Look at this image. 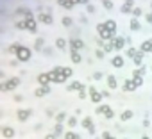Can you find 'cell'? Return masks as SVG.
I'll return each instance as SVG.
<instances>
[{
	"mask_svg": "<svg viewBox=\"0 0 152 139\" xmlns=\"http://www.w3.org/2000/svg\"><path fill=\"white\" fill-rule=\"evenodd\" d=\"M47 75L50 82H65L72 75V68H56L52 71H48Z\"/></svg>",
	"mask_w": 152,
	"mask_h": 139,
	"instance_id": "6da1fadb",
	"label": "cell"
},
{
	"mask_svg": "<svg viewBox=\"0 0 152 139\" xmlns=\"http://www.w3.org/2000/svg\"><path fill=\"white\" fill-rule=\"evenodd\" d=\"M97 32L100 34V39H102V41H104V39H107V41H109V39H113V36H115V34H111V32H107V29L104 27V23L97 25Z\"/></svg>",
	"mask_w": 152,
	"mask_h": 139,
	"instance_id": "7a4b0ae2",
	"label": "cell"
},
{
	"mask_svg": "<svg viewBox=\"0 0 152 139\" xmlns=\"http://www.w3.org/2000/svg\"><path fill=\"white\" fill-rule=\"evenodd\" d=\"M97 112L98 114H104L107 120H111V118H115V112H113V109H111L109 105H100L98 109H97Z\"/></svg>",
	"mask_w": 152,
	"mask_h": 139,
	"instance_id": "3957f363",
	"label": "cell"
},
{
	"mask_svg": "<svg viewBox=\"0 0 152 139\" xmlns=\"http://www.w3.org/2000/svg\"><path fill=\"white\" fill-rule=\"evenodd\" d=\"M16 55H18L20 61H29V59H30V50L25 48V47H20L18 52H16Z\"/></svg>",
	"mask_w": 152,
	"mask_h": 139,
	"instance_id": "277c9868",
	"label": "cell"
},
{
	"mask_svg": "<svg viewBox=\"0 0 152 139\" xmlns=\"http://www.w3.org/2000/svg\"><path fill=\"white\" fill-rule=\"evenodd\" d=\"M89 94H91V102H95V103H98L100 100H102V94H100L95 88H89Z\"/></svg>",
	"mask_w": 152,
	"mask_h": 139,
	"instance_id": "5b68a950",
	"label": "cell"
},
{
	"mask_svg": "<svg viewBox=\"0 0 152 139\" xmlns=\"http://www.w3.org/2000/svg\"><path fill=\"white\" fill-rule=\"evenodd\" d=\"M18 79H13V80H9V82H4V84H0V89H13L18 86Z\"/></svg>",
	"mask_w": 152,
	"mask_h": 139,
	"instance_id": "8992f818",
	"label": "cell"
},
{
	"mask_svg": "<svg viewBox=\"0 0 152 139\" xmlns=\"http://www.w3.org/2000/svg\"><path fill=\"white\" fill-rule=\"evenodd\" d=\"M111 43H113V48L120 50L122 47L125 45V38H115V39H111Z\"/></svg>",
	"mask_w": 152,
	"mask_h": 139,
	"instance_id": "52a82bcc",
	"label": "cell"
},
{
	"mask_svg": "<svg viewBox=\"0 0 152 139\" xmlns=\"http://www.w3.org/2000/svg\"><path fill=\"white\" fill-rule=\"evenodd\" d=\"M141 52H143V53L152 52V39H145L143 43H141Z\"/></svg>",
	"mask_w": 152,
	"mask_h": 139,
	"instance_id": "ba28073f",
	"label": "cell"
},
{
	"mask_svg": "<svg viewBox=\"0 0 152 139\" xmlns=\"http://www.w3.org/2000/svg\"><path fill=\"white\" fill-rule=\"evenodd\" d=\"M23 25H25V29H27V30L36 32V21H34L32 18H27V21H23Z\"/></svg>",
	"mask_w": 152,
	"mask_h": 139,
	"instance_id": "9c48e42d",
	"label": "cell"
},
{
	"mask_svg": "<svg viewBox=\"0 0 152 139\" xmlns=\"http://www.w3.org/2000/svg\"><path fill=\"white\" fill-rule=\"evenodd\" d=\"M104 27L107 29V32H111V34H115V30H116V23H115V20H107Z\"/></svg>",
	"mask_w": 152,
	"mask_h": 139,
	"instance_id": "30bf717a",
	"label": "cell"
},
{
	"mask_svg": "<svg viewBox=\"0 0 152 139\" xmlns=\"http://www.w3.org/2000/svg\"><path fill=\"white\" fill-rule=\"evenodd\" d=\"M70 47H72V50H79V48L84 47V43L80 39H70Z\"/></svg>",
	"mask_w": 152,
	"mask_h": 139,
	"instance_id": "8fae6325",
	"label": "cell"
},
{
	"mask_svg": "<svg viewBox=\"0 0 152 139\" xmlns=\"http://www.w3.org/2000/svg\"><path fill=\"white\" fill-rule=\"evenodd\" d=\"M111 62H113L115 68H122V66H124V57H122V55H115Z\"/></svg>",
	"mask_w": 152,
	"mask_h": 139,
	"instance_id": "7c38bea8",
	"label": "cell"
},
{
	"mask_svg": "<svg viewBox=\"0 0 152 139\" xmlns=\"http://www.w3.org/2000/svg\"><path fill=\"white\" fill-rule=\"evenodd\" d=\"M83 127L84 128H88V130L93 134L95 132V128H93V123H91V118H84V121H83Z\"/></svg>",
	"mask_w": 152,
	"mask_h": 139,
	"instance_id": "4fadbf2b",
	"label": "cell"
},
{
	"mask_svg": "<svg viewBox=\"0 0 152 139\" xmlns=\"http://www.w3.org/2000/svg\"><path fill=\"white\" fill-rule=\"evenodd\" d=\"M133 4H134V0H125L124 7H122V13H131V7H133Z\"/></svg>",
	"mask_w": 152,
	"mask_h": 139,
	"instance_id": "5bb4252c",
	"label": "cell"
},
{
	"mask_svg": "<svg viewBox=\"0 0 152 139\" xmlns=\"http://www.w3.org/2000/svg\"><path fill=\"white\" fill-rule=\"evenodd\" d=\"M134 89H136V86H134L133 80H127V82L124 84V91H134Z\"/></svg>",
	"mask_w": 152,
	"mask_h": 139,
	"instance_id": "9a60e30c",
	"label": "cell"
},
{
	"mask_svg": "<svg viewBox=\"0 0 152 139\" xmlns=\"http://www.w3.org/2000/svg\"><path fill=\"white\" fill-rule=\"evenodd\" d=\"M107 86L111 89H116V79L113 77V75H109V77H107Z\"/></svg>",
	"mask_w": 152,
	"mask_h": 139,
	"instance_id": "2e32d148",
	"label": "cell"
},
{
	"mask_svg": "<svg viewBox=\"0 0 152 139\" xmlns=\"http://www.w3.org/2000/svg\"><path fill=\"white\" fill-rule=\"evenodd\" d=\"M68 89H70V91H72V89H79V91H80V89H84V86L80 84V82H72V84L68 86Z\"/></svg>",
	"mask_w": 152,
	"mask_h": 139,
	"instance_id": "e0dca14e",
	"label": "cell"
},
{
	"mask_svg": "<svg viewBox=\"0 0 152 139\" xmlns=\"http://www.w3.org/2000/svg\"><path fill=\"white\" fill-rule=\"evenodd\" d=\"M38 80H39V84H43V86H47L50 80H48V75L47 73H41V75H39V77H38Z\"/></svg>",
	"mask_w": 152,
	"mask_h": 139,
	"instance_id": "ac0fdd59",
	"label": "cell"
},
{
	"mask_svg": "<svg viewBox=\"0 0 152 139\" xmlns=\"http://www.w3.org/2000/svg\"><path fill=\"white\" fill-rule=\"evenodd\" d=\"M38 18L41 20L43 23H50V21H52V18H50V14H47V13H41V14H39Z\"/></svg>",
	"mask_w": 152,
	"mask_h": 139,
	"instance_id": "d6986e66",
	"label": "cell"
},
{
	"mask_svg": "<svg viewBox=\"0 0 152 139\" xmlns=\"http://www.w3.org/2000/svg\"><path fill=\"white\" fill-rule=\"evenodd\" d=\"M120 118H122V121H127V120H131V118H133V111H124Z\"/></svg>",
	"mask_w": 152,
	"mask_h": 139,
	"instance_id": "ffe728a7",
	"label": "cell"
},
{
	"mask_svg": "<svg viewBox=\"0 0 152 139\" xmlns=\"http://www.w3.org/2000/svg\"><path fill=\"white\" fill-rule=\"evenodd\" d=\"M70 57H72V61H74V62H80V53H79L77 50H72Z\"/></svg>",
	"mask_w": 152,
	"mask_h": 139,
	"instance_id": "44dd1931",
	"label": "cell"
},
{
	"mask_svg": "<svg viewBox=\"0 0 152 139\" xmlns=\"http://www.w3.org/2000/svg\"><path fill=\"white\" fill-rule=\"evenodd\" d=\"M133 59H134V62L140 66V64H141V61H143V52H136V55H134Z\"/></svg>",
	"mask_w": 152,
	"mask_h": 139,
	"instance_id": "7402d4cb",
	"label": "cell"
},
{
	"mask_svg": "<svg viewBox=\"0 0 152 139\" xmlns=\"http://www.w3.org/2000/svg\"><path fill=\"white\" fill-rule=\"evenodd\" d=\"M47 93H48V88H47V86H43V88L36 89V96H41V94H47Z\"/></svg>",
	"mask_w": 152,
	"mask_h": 139,
	"instance_id": "603a6c76",
	"label": "cell"
},
{
	"mask_svg": "<svg viewBox=\"0 0 152 139\" xmlns=\"http://www.w3.org/2000/svg\"><path fill=\"white\" fill-rule=\"evenodd\" d=\"M143 75H145V70L143 68H138V70L133 71V77H143Z\"/></svg>",
	"mask_w": 152,
	"mask_h": 139,
	"instance_id": "cb8c5ba5",
	"label": "cell"
},
{
	"mask_svg": "<svg viewBox=\"0 0 152 139\" xmlns=\"http://www.w3.org/2000/svg\"><path fill=\"white\" fill-rule=\"evenodd\" d=\"M2 132H4V136H6V137H13V136H14V132H13V128H11V127H7V128H4Z\"/></svg>",
	"mask_w": 152,
	"mask_h": 139,
	"instance_id": "d4e9b609",
	"label": "cell"
},
{
	"mask_svg": "<svg viewBox=\"0 0 152 139\" xmlns=\"http://www.w3.org/2000/svg\"><path fill=\"white\" fill-rule=\"evenodd\" d=\"M131 29H133V30H138V29H140V21H138L136 18L131 20Z\"/></svg>",
	"mask_w": 152,
	"mask_h": 139,
	"instance_id": "484cf974",
	"label": "cell"
},
{
	"mask_svg": "<svg viewBox=\"0 0 152 139\" xmlns=\"http://www.w3.org/2000/svg\"><path fill=\"white\" fill-rule=\"evenodd\" d=\"M133 82H134L136 88H140V86L143 84V77H133Z\"/></svg>",
	"mask_w": 152,
	"mask_h": 139,
	"instance_id": "4316f807",
	"label": "cell"
},
{
	"mask_svg": "<svg viewBox=\"0 0 152 139\" xmlns=\"http://www.w3.org/2000/svg\"><path fill=\"white\" fill-rule=\"evenodd\" d=\"M29 114H30L29 111H20V112H18V118H20V120H27Z\"/></svg>",
	"mask_w": 152,
	"mask_h": 139,
	"instance_id": "83f0119b",
	"label": "cell"
},
{
	"mask_svg": "<svg viewBox=\"0 0 152 139\" xmlns=\"http://www.w3.org/2000/svg\"><path fill=\"white\" fill-rule=\"evenodd\" d=\"M65 137H66V139H79V136H77V134H74V132H66V134H65Z\"/></svg>",
	"mask_w": 152,
	"mask_h": 139,
	"instance_id": "f1b7e54d",
	"label": "cell"
},
{
	"mask_svg": "<svg viewBox=\"0 0 152 139\" xmlns=\"http://www.w3.org/2000/svg\"><path fill=\"white\" fill-rule=\"evenodd\" d=\"M56 45H57V48H65V47H66V43H65V39H57V41H56Z\"/></svg>",
	"mask_w": 152,
	"mask_h": 139,
	"instance_id": "f546056e",
	"label": "cell"
},
{
	"mask_svg": "<svg viewBox=\"0 0 152 139\" xmlns=\"http://www.w3.org/2000/svg\"><path fill=\"white\" fill-rule=\"evenodd\" d=\"M136 52H138L136 48H133V47H131V48L127 50V55H129V57H134V55H136Z\"/></svg>",
	"mask_w": 152,
	"mask_h": 139,
	"instance_id": "4dcf8cb0",
	"label": "cell"
},
{
	"mask_svg": "<svg viewBox=\"0 0 152 139\" xmlns=\"http://www.w3.org/2000/svg\"><path fill=\"white\" fill-rule=\"evenodd\" d=\"M131 13H133V14H134V16H140V14H141V13H143V11H141V9H140V7H134V9H131Z\"/></svg>",
	"mask_w": 152,
	"mask_h": 139,
	"instance_id": "1f68e13d",
	"label": "cell"
},
{
	"mask_svg": "<svg viewBox=\"0 0 152 139\" xmlns=\"http://www.w3.org/2000/svg\"><path fill=\"white\" fill-rule=\"evenodd\" d=\"M63 25H66V27H70V25H72V18H63Z\"/></svg>",
	"mask_w": 152,
	"mask_h": 139,
	"instance_id": "d6a6232c",
	"label": "cell"
},
{
	"mask_svg": "<svg viewBox=\"0 0 152 139\" xmlns=\"http://www.w3.org/2000/svg\"><path fill=\"white\" fill-rule=\"evenodd\" d=\"M102 47H104V50L111 52V50H113V43H111V39H109V43H107V45H102Z\"/></svg>",
	"mask_w": 152,
	"mask_h": 139,
	"instance_id": "836d02e7",
	"label": "cell"
},
{
	"mask_svg": "<svg viewBox=\"0 0 152 139\" xmlns=\"http://www.w3.org/2000/svg\"><path fill=\"white\" fill-rule=\"evenodd\" d=\"M104 7H106V9H113V2H109V0H104Z\"/></svg>",
	"mask_w": 152,
	"mask_h": 139,
	"instance_id": "e575fe53",
	"label": "cell"
},
{
	"mask_svg": "<svg viewBox=\"0 0 152 139\" xmlns=\"http://www.w3.org/2000/svg\"><path fill=\"white\" fill-rule=\"evenodd\" d=\"M68 125H70V127H75V125H77V120H75V118H70V120H68Z\"/></svg>",
	"mask_w": 152,
	"mask_h": 139,
	"instance_id": "d590c367",
	"label": "cell"
},
{
	"mask_svg": "<svg viewBox=\"0 0 152 139\" xmlns=\"http://www.w3.org/2000/svg\"><path fill=\"white\" fill-rule=\"evenodd\" d=\"M18 48H20V45H18V43H14V45L9 48V52H18Z\"/></svg>",
	"mask_w": 152,
	"mask_h": 139,
	"instance_id": "8d00e7d4",
	"label": "cell"
},
{
	"mask_svg": "<svg viewBox=\"0 0 152 139\" xmlns=\"http://www.w3.org/2000/svg\"><path fill=\"white\" fill-rule=\"evenodd\" d=\"M102 139H115V137L111 136L109 132H104V134H102Z\"/></svg>",
	"mask_w": 152,
	"mask_h": 139,
	"instance_id": "74e56055",
	"label": "cell"
},
{
	"mask_svg": "<svg viewBox=\"0 0 152 139\" xmlns=\"http://www.w3.org/2000/svg\"><path fill=\"white\" fill-rule=\"evenodd\" d=\"M97 57L102 59V57H104V52H102V50H97Z\"/></svg>",
	"mask_w": 152,
	"mask_h": 139,
	"instance_id": "f35d334b",
	"label": "cell"
},
{
	"mask_svg": "<svg viewBox=\"0 0 152 139\" xmlns=\"http://www.w3.org/2000/svg\"><path fill=\"white\" fill-rule=\"evenodd\" d=\"M41 45H43V41H41V39H38V43H36V48H41Z\"/></svg>",
	"mask_w": 152,
	"mask_h": 139,
	"instance_id": "ab89813d",
	"label": "cell"
},
{
	"mask_svg": "<svg viewBox=\"0 0 152 139\" xmlns=\"http://www.w3.org/2000/svg\"><path fill=\"white\" fill-rule=\"evenodd\" d=\"M79 96H80V98H86V93H84V89H80V93H79Z\"/></svg>",
	"mask_w": 152,
	"mask_h": 139,
	"instance_id": "60d3db41",
	"label": "cell"
},
{
	"mask_svg": "<svg viewBox=\"0 0 152 139\" xmlns=\"http://www.w3.org/2000/svg\"><path fill=\"white\" fill-rule=\"evenodd\" d=\"M147 20L150 21V23H152V13H150V14H147Z\"/></svg>",
	"mask_w": 152,
	"mask_h": 139,
	"instance_id": "b9f144b4",
	"label": "cell"
},
{
	"mask_svg": "<svg viewBox=\"0 0 152 139\" xmlns=\"http://www.w3.org/2000/svg\"><path fill=\"white\" fill-rule=\"evenodd\" d=\"M47 139H56V136H52V134H50V136H47Z\"/></svg>",
	"mask_w": 152,
	"mask_h": 139,
	"instance_id": "7bdbcfd3",
	"label": "cell"
},
{
	"mask_svg": "<svg viewBox=\"0 0 152 139\" xmlns=\"http://www.w3.org/2000/svg\"><path fill=\"white\" fill-rule=\"evenodd\" d=\"M141 139H150V137H147V136H145V137H141Z\"/></svg>",
	"mask_w": 152,
	"mask_h": 139,
	"instance_id": "ee69618b",
	"label": "cell"
}]
</instances>
